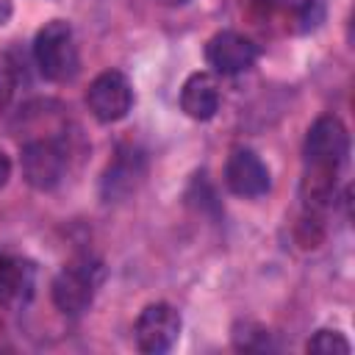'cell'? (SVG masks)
<instances>
[{
	"mask_svg": "<svg viewBox=\"0 0 355 355\" xmlns=\"http://www.w3.org/2000/svg\"><path fill=\"white\" fill-rule=\"evenodd\" d=\"M305 175L300 186V197L308 211H319L333 197L336 175L349 155V133L344 122L333 114H322L313 119L305 136Z\"/></svg>",
	"mask_w": 355,
	"mask_h": 355,
	"instance_id": "obj_1",
	"label": "cell"
},
{
	"mask_svg": "<svg viewBox=\"0 0 355 355\" xmlns=\"http://www.w3.org/2000/svg\"><path fill=\"white\" fill-rule=\"evenodd\" d=\"M103 283V263L92 255H78L61 266V272L53 277L50 297L53 305L67 316H80L97 297V288Z\"/></svg>",
	"mask_w": 355,
	"mask_h": 355,
	"instance_id": "obj_2",
	"label": "cell"
},
{
	"mask_svg": "<svg viewBox=\"0 0 355 355\" xmlns=\"http://www.w3.org/2000/svg\"><path fill=\"white\" fill-rule=\"evenodd\" d=\"M33 61L39 72L53 83H67L78 75L80 58L72 25L67 19H50L39 28L33 39Z\"/></svg>",
	"mask_w": 355,
	"mask_h": 355,
	"instance_id": "obj_3",
	"label": "cell"
},
{
	"mask_svg": "<svg viewBox=\"0 0 355 355\" xmlns=\"http://www.w3.org/2000/svg\"><path fill=\"white\" fill-rule=\"evenodd\" d=\"M67 144L58 136H44V139H31L19 150V169L22 178L31 189L36 191H53L67 172Z\"/></svg>",
	"mask_w": 355,
	"mask_h": 355,
	"instance_id": "obj_4",
	"label": "cell"
},
{
	"mask_svg": "<svg viewBox=\"0 0 355 355\" xmlns=\"http://www.w3.org/2000/svg\"><path fill=\"white\" fill-rule=\"evenodd\" d=\"M86 105H89L92 116L105 125L125 119L128 111L133 108V86H130L128 75L119 69L100 72L86 89Z\"/></svg>",
	"mask_w": 355,
	"mask_h": 355,
	"instance_id": "obj_5",
	"label": "cell"
},
{
	"mask_svg": "<svg viewBox=\"0 0 355 355\" xmlns=\"http://www.w3.org/2000/svg\"><path fill=\"white\" fill-rule=\"evenodd\" d=\"M180 313L178 308H172L169 302H150L133 324V336H136V347L144 355H161L166 349L175 347L178 336H180Z\"/></svg>",
	"mask_w": 355,
	"mask_h": 355,
	"instance_id": "obj_6",
	"label": "cell"
},
{
	"mask_svg": "<svg viewBox=\"0 0 355 355\" xmlns=\"http://www.w3.org/2000/svg\"><path fill=\"white\" fill-rule=\"evenodd\" d=\"M225 183L236 197L255 200V197H263L269 191L272 175H269V166L263 164V158L255 150L236 147L227 155V164H225Z\"/></svg>",
	"mask_w": 355,
	"mask_h": 355,
	"instance_id": "obj_7",
	"label": "cell"
},
{
	"mask_svg": "<svg viewBox=\"0 0 355 355\" xmlns=\"http://www.w3.org/2000/svg\"><path fill=\"white\" fill-rule=\"evenodd\" d=\"M205 61L216 75H239L258 61V44L244 33L219 31L205 44Z\"/></svg>",
	"mask_w": 355,
	"mask_h": 355,
	"instance_id": "obj_8",
	"label": "cell"
},
{
	"mask_svg": "<svg viewBox=\"0 0 355 355\" xmlns=\"http://www.w3.org/2000/svg\"><path fill=\"white\" fill-rule=\"evenodd\" d=\"M144 172H147V158H144V153H141L139 147H133V144H122V147L114 153V158L108 161L105 172H103V183H100L103 197H105L108 202L128 197L130 191H136V186L141 183Z\"/></svg>",
	"mask_w": 355,
	"mask_h": 355,
	"instance_id": "obj_9",
	"label": "cell"
},
{
	"mask_svg": "<svg viewBox=\"0 0 355 355\" xmlns=\"http://www.w3.org/2000/svg\"><path fill=\"white\" fill-rule=\"evenodd\" d=\"M33 283H36L33 263L28 258L0 250V305L6 308L25 305L33 294Z\"/></svg>",
	"mask_w": 355,
	"mask_h": 355,
	"instance_id": "obj_10",
	"label": "cell"
},
{
	"mask_svg": "<svg viewBox=\"0 0 355 355\" xmlns=\"http://www.w3.org/2000/svg\"><path fill=\"white\" fill-rule=\"evenodd\" d=\"M180 108L197 122H208L219 111V83L211 72H191L180 89Z\"/></svg>",
	"mask_w": 355,
	"mask_h": 355,
	"instance_id": "obj_11",
	"label": "cell"
},
{
	"mask_svg": "<svg viewBox=\"0 0 355 355\" xmlns=\"http://www.w3.org/2000/svg\"><path fill=\"white\" fill-rule=\"evenodd\" d=\"M305 349H308V352H316V355H347L352 347H349V341L344 338V333L324 327V330H316V333L308 338Z\"/></svg>",
	"mask_w": 355,
	"mask_h": 355,
	"instance_id": "obj_12",
	"label": "cell"
},
{
	"mask_svg": "<svg viewBox=\"0 0 355 355\" xmlns=\"http://www.w3.org/2000/svg\"><path fill=\"white\" fill-rule=\"evenodd\" d=\"M233 344H236L239 349L263 352V349H272V336H269L266 327L252 324V322H244L241 327H236V333H233Z\"/></svg>",
	"mask_w": 355,
	"mask_h": 355,
	"instance_id": "obj_13",
	"label": "cell"
},
{
	"mask_svg": "<svg viewBox=\"0 0 355 355\" xmlns=\"http://www.w3.org/2000/svg\"><path fill=\"white\" fill-rule=\"evenodd\" d=\"M11 172H14V164H11V158L6 155V150H0V189H6V186H8Z\"/></svg>",
	"mask_w": 355,
	"mask_h": 355,
	"instance_id": "obj_14",
	"label": "cell"
},
{
	"mask_svg": "<svg viewBox=\"0 0 355 355\" xmlns=\"http://www.w3.org/2000/svg\"><path fill=\"white\" fill-rule=\"evenodd\" d=\"M11 14H14V3L11 0H0V28L11 19Z\"/></svg>",
	"mask_w": 355,
	"mask_h": 355,
	"instance_id": "obj_15",
	"label": "cell"
},
{
	"mask_svg": "<svg viewBox=\"0 0 355 355\" xmlns=\"http://www.w3.org/2000/svg\"><path fill=\"white\" fill-rule=\"evenodd\" d=\"M158 6H169V8H178V6H186L189 0H155Z\"/></svg>",
	"mask_w": 355,
	"mask_h": 355,
	"instance_id": "obj_16",
	"label": "cell"
}]
</instances>
